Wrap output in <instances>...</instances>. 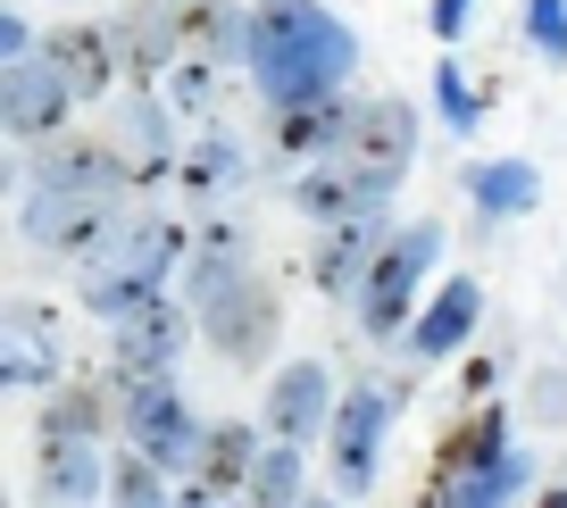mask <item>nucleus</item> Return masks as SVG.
<instances>
[{
	"mask_svg": "<svg viewBox=\"0 0 567 508\" xmlns=\"http://www.w3.org/2000/svg\"><path fill=\"white\" fill-rule=\"evenodd\" d=\"M167 283L151 276H125V267H84V283H75V300H84V317H101V325H125L134 309H151Z\"/></svg>",
	"mask_w": 567,
	"mask_h": 508,
	"instance_id": "obj_30",
	"label": "nucleus"
},
{
	"mask_svg": "<svg viewBox=\"0 0 567 508\" xmlns=\"http://www.w3.org/2000/svg\"><path fill=\"white\" fill-rule=\"evenodd\" d=\"M193 325L226 367H267L276 342H284V292L267 276H243L234 292H217L209 309H193Z\"/></svg>",
	"mask_w": 567,
	"mask_h": 508,
	"instance_id": "obj_6",
	"label": "nucleus"
},
{
	"mask_svg": "<svg viewBox=\"0 0 567 508\" xmlns=\"http://www.w3.org/2000/svg\"><path fill=\"white\" fill-rule=\"evenodd\" d=\"M409 392L384 384V375H359L342 384L334 401V425H326V475H334V500H368L384 484V442H392V417H401Z\"/></svg>",
	"mask_w": 567,
	"mask_h": 508,
	"instance_id": "obj_3",
	"label": "nucleus"
},
{
	"mask_svg": "<svg viewBox=\"0 0 567 508\" xmlns=\"http://www.w3.org/2000/svg\"><path fill=\"white\" fill-rule=\"evenodd\" d=\"M167 500H176V475H159L142 450L117 442V458H109V508H167Z\"/></svg>",
	"mask_w": 567,
	"mask_h": 508,
	"instance_id": "obj_32",
	"label": "nucleus"
},
{
	"mask_svg": "<svg viewBox=\"0 0 567 508\" xmlns=\"http://www.w3.org/2000/svg\"><path fill=\"white\" fill-rule=\"evenodd\" d=\"M417 142H425L417 101H401V92H359L342 158H351V167H375V176H409V167H417Z\"/></svg>",
	"mask_w": 567,
	"mask_h": 508,
	"instance_id": "obj_12",
	"label": "nucleus"
},
{
	"mask_svg": "<svg viewBox=\"0 0 567 508\" xmlns=\"http://www.w3.org/2000/svg\"><path fill=\"white\" fill-rule=\"evenodd\" d=\"M109 401H117V442H125V450H142L159 475H176V484L193 475L200 442H209V417L184 401L176 375H142V384H117Z\"/></svg>",
	"mask_w": 567,
	"mask_h": 508,
	"instance_id": "obj_4",
	"label": "nucleus"
},
{
	"mask_svg": "<svg viewBox=\"0 0 567 508\" xmlns=\"http://www.w3.org/2000/svg\"><path fill=\"white\" fill-rule=\"evenodd\" d=\"M384 242H392V217H351V226L309 234V283H318V300H351Z\"/></svg>",
	"mask_w": 567,
	"mask_h": 508,
	"instance_id": "obj_19",
	"label": "nucleus"
},
{
	"mask_svg": "<svg viewBox=\"0 0 567 508\" xmlns=\"http://www.w3.org/2000/svg\"><path fill=\"white\" fill-rule=\"evenodd\" d=\"M301 500H309V450H292V442H259L250 484H243V508H301Z\"/></svg>",
	"mask_w": 567,
	"mask_h": 508,
	"instance_id": "obj_28",
	"label": "nucleus"
},
{
	"mask_svg": "<svg viewBox=\"0 0 567 508\" xmlns=\"http://www.w3.org/2000/svg\"><path fill=\"white\" fill-rule=\"evenodd\" d=\"M526 491H543V458L517 442V450H501L493 467H476V475H460V484H434L417 508H517Z\"/></svg>",
	"mask_w": 567,
	"mask_h": 508,
	"instance_id": "obj_24",
	"label": "nucleus"
},
{
	"mask_svg": "<svg viewBox=\"0 0 567 508\" xmlns=\"http://www.w3.org/2000/svg\"><path fill=\"white\" fill-rule=\"evenodd\" d=\"M443 242H451V234H443V217H409V226H392V242L375 250V267L359 276V292H351V325L368 333L375 351L409 333L417 300L434 292V267H443Z\"/></svg>",
	"mask_w": 567,
	"mask_h": 508,
	"instance_id": "obj_2",
	"label": "nucleus"
},
{
	"mask_svg": "<svg viewBox=\"0 0 567 508\" xmlns=\"http://www.w3.org/2000/svg\"><path fill=\"white\" fill-rule=\"evenodd\" d=\"M409 176H375V167H351V158H318V167H292L284 200L309 217V226H351V217H392Z\"/></svg>",
	"mask_w": 567,
	"mask_h": 508,
	"instance_id": "obj_9",
	"label": "nucleus"
},
{
	"mask_svg": "<svg viewBox=\"0 0 567 508\" xmlns=\"http://www.w3.org/2000/svg\"><path fill=\"white\" fill-rule=\"evenodd\" d=\"M167 25H176V59L243 68L250 51V0H167Z\"/></svg>",
	"mask_w": 567,
	"mask_h": 508,
	"instance_id": "obj_20",
	"label": "nucleus"
},
{
	"mask_svg": "<svg viewBox=\"0 0 567 508\" xmlns=\"http://www.w3.org/2000/svg\"><path fill=\"white\" fill-rule=\"evenodd\" d=\"M18 193V151H0V200Z\"/></svg>",
	"mask_w": 567,
	"mask_h": 508,
	"instance_id": "obj_40",
	"label": "nucleus"
},
{
	"mask_svg": "<svg viewBox=\"0 0 567 508\" xmlns=\"http://www.w3.org/2000/svg\"><path fill=\"white\" fill-rule=\"evenodd\" d=\"M101 434H117V401H109L101 375L51 384V401H42V417H34V442H101Z\"/></svg>",
	"mask_w": 567,
	"mask_h": 508,
	"instance_id": "obj_26",
	"label": "nucleus"
},
{
	"mask_svg": "<svg viewBox=\"0 0 567 508\" xmlns=\"http://www.w3.org/2000/svg\"><path fill=\"white\" fill-rule=\"evenodd\" d=\"M460 193L476 209V226H509V217H534L543 209V167L534 158H467L460 167Z\"/></svg>",
	"mask_w": 567,
	"mask_h": 508,
	"instance_id": "obj_23",
	"label": "nucleus"
},
{
	"mask_svg": "<svg viewBox=\"0 0 567 508\" xmlns=\"http://www.w3.org/2000/svg\"><path fill=\"white\" fill-rule=\"evenodd\" d=\"M501 450H517V408H509V401H484V408H467V417L451 425L443 442H434L425 491H434V484H460V475H476V467H493Z\"/></svg>",
	"mask_w": 567,
	"mask_h": 508,
	"instance_id": "obj_22",
	"label": "nucleus"
},
{
	"mask_svg": "<svg viewBox=\"0 0 567 508\" xmlns=\"http://www.w3.org/2000/svg\"><path fill=\"white\" fill-rule=\"evenodd\" d=\"M200 342V325H193V309H184L176 292H159L151 309H134L125 325H109V367H101V384L117 392V384H142V375H176V359Z\"/></svg>",
	"mask_w": 567,
	"mask_h": 508,
	"instance_id": "obj_7",
	"label": "nucleus"
},
{
	"mask_svg": "<svg viewBox=\"0 0 567 508\" xmlns=\"http://www.w3.org/2000/svg\"><path fill=\"white\" fill-rule=\"evenodd\" d=\"M0 508H9V491H0Z\"/></svg>",
	"mask_w": 567,
	"mask_h": 508,
	"instance_id": "obj_41",
	"label": "nucleus"
},
{
	"mask_svg": "<svg viewBox=\"0 0 567 508\" xmlns=\"http://www.w3.org/2000/svg\"><path fill=\"white\" fill-rule=\"evenodd\" d=\"M25 51H34V25H25L18 9H0V68H18Z\"/></svg>",
	"mask_w": 567,
	"mask_h": 508,
	"instance_id": "obj_37",
	"label": "nucleus"
},
{
	"mask_svg": "<svg viewBox=\"0 0 567 508\" xmlns=\"http://www.w3.org/2000/svg\"><path fill=\"white\" fill-rule=\"evenodd\" d=\"M425 84H434V117H443V134H451V142H467V134L484 125V108H493V92H484L476 75L460 68V51L434 59V75H425Z\"/></svg>",
	"mask_w": 567,
	"mask_h": 508,
	"instance_id": "obj_29",
	"label": "nucleus"
},
{
	"mask_svg": "<svg viewBox=\"0 0 567 508\" xmlns=\"http://www.w3.org/2000/svg\"><path fill=\"white\" fill-rule=\"evenodd\" d=\"M25 193H75V200H125V151L109 134H51L25 151Z\"/></svg>",
	"mask_w": 567,
	"mask_h": 508,
	"instance_id": "obj_10",
	"label": "nucleus"
},
{
	"mask_svg": "<svg viewBox=\"0 0 567 508\" xmlns=\"http://www.w3.org/2000/svg\"><path fill=\"white\" fill-rule=\"evenodd\" d=\"M476 9H484V0H434V9H425V34L443 42V51H460V34L476 25Z\"/></svg>",
	"mask_w": 567,
	"mask_h": 508,
	"instance_id": "obj_34",
	"label": "nucleus"
},
{
	"mask_svg": "<svg viewBox=\"0 0 567 508\" xmlns=\"http://www.w3.org/2000/svg\"><path fill=\"white\" fill-rule=\"evenodd\" d=\"M334 367L326 359H284L259 392V434L267 442H292V450H326V425H334Z\"/></svg>",
	"mask_w": 567,
	"mask_h": 508,
	"instance_id": "obj_8",
	"label": "nucleus"
},
{
	"mask_svg": "<svg viewBox=\"0 0 567 508\" xmlns=\"http://www.w3.org/2000/svg\"><path fill=\"white\" fill-rule=\"evenodd\" d=\"M51 384H59V342L0 325V392H51Z\"/></svg>",
	"mask_w": 567,
	"mask_h": 508,
	"instance_id": "obj_31",
	"label": "nucleus"
},
{
	"mask_svg": "<svg viewBox=\"0 0 567 508\" xmlns=\"http://www.w3.org/2000/svg\"><path fill=\"white\" fill-rule=\"evenodd\" d=\"M68 117H75L68 84H59L34 51H25L18 68H0V134L9 142H51V134H68Z\"/></svg>",
	"mask_w": 567,
	"mask_h": 508,
	"instance_id": "obj_16",
	"label": "nucleus"
},
{
	"mask_svg": "<svg viewBox=\"0 0 567 508\" xmlns=\"http://www.w3.org/2000/svg\"><path fill=\"white\" fill-rule=\"evenodd\" d=\"M243 75L259 108H301L318 92H351L359 75V34L326 0H250V51Z\"/></svg>",
	"mask_w": 567,
	"mask_h": 508,
	"instance_id": "obj_1",
	"label": "nucleus"
},
{
	"mask_svg": "<svg viewBox=\"0 0 567 508\" xmlns=\"http://www.w3.org/2000/svg\"><path fill=\"white\" fill-rule=\"evenodd\" d=\"M167 508H217V500H209L200 484H176V500H167Z\"/></svg>",
	"mask_w": 567,
	"mask_h": 508,
	"instance_id": "obj_38",
	"label": "nucleus"
},
{
	"mask_svg": "<svg viewBox=\"0 0 567 508\" xmlns=\"http://www.w3.org/2000/svg\"><path fill=\"white\" fill-rule=\"evenodd\" d=\"M243 184H250V142L226 134V125H209V134H193V142L176 151V193H184V209H226Z\"/></svg>",
	"mask_w": 567,
	"mask_h": 508,
	"instance_id": "obj_18",
	"label": "nucleus"
},
{
	"mask_svg": "<svg viewBox=\"0 0 567 508\" xmlns=\"http://www.w3.org/2000/svg\"><path fill=\"white\" fill-rule=\"evenodd\" d=\"M243 276H259V250H250V226L243 217H193V250H184V267H176V283H184V309H209L217 292H234Z\"/></svg>",
	"mask_w": 567,
	"mask_h": 508,
	"instance_id": "obj_11",
	"label": "nucleus"
},
{
	"mask_svg": "<svg viewBox=\"0 0 567 508\" xmlns=\"http://www.w3.org/2000/svg\"><path fill=\"white\" fill-rule=\"evenodd\" d=\"M34 59L68 84V101L84 108V101H117V51H109V25L101 18H68V25H51V34L34 42Z\"/></svg>",
	"mask_w": 567,
	"mask_h": 508,
	"instance_id": "obj_14",
	"label": "nucleus"
},
{
	"mask_svg": "<svg viewBox=\"0 0 567 508\" xmlns=\"http://www.w3.org/2000/svg\"><path fill=\"white\" fill-rule=\"evenodd\" d=\"M109 450L101 442H34V508H101Z\"/></svg>",
	"mask_w": 567,
	"mask_h": 508,
	"instance_id": "obj_21",
	"label": "nucleus"
},
{
	"mask_svg": "<svg viewBox=\"0 0 567 508\" xmlns=\"http://www.w3.org/2000/svg\"><path fill=\"white\" fill-rule=\"evenodd\" d=\"M501 375H509V359H467V367H460V392H467V401H493V384H501Z\"/></svg>",
	"mask_w": 567,
	"mask_h": 508,
	"instance_id": "obj_36",
	"label": "nucleus"
},
{
	"mask_svg": "<svg viewBox=\"0 0 567 508\" xmlns=\"http://www.w3.org/2000/svg\"><path fill=\"white\" fill-rule=\"evenodd\" d=\"M476 325H484V283L476 276H451V283H434V292L417 300L401 351L417 359V367H443V359H460L467 342H476Z\"/></svg>",
	"mask_w": 567,
	"mask_h": 508,
	"instance_id": "obj_13",
	"label": "nucleus"
},
{
	"mask_svg": "<svg viewBox=\"0 0 567 508\" xmlns=\"http://www.w3.org/2000/svg\"><path fill=\"white\" fill-rule=\"evenodd\" d=\"M526 408H534L543 425H567V375H534V384H526Z\"/></svg>",
	"mask_w": 567,
	"mask_h": 508,
	"instance_id": "obj_35",
	"label": "nucleus"
},
{
	"mask_svg": "<svg viewBox=\"0 0 567 508\" xmlns=\"http://www.w3.org/2000/svg\"><path fill=\"white\" fill-rule=\"evenodd\" d=\"M18 234L51 259H75V267H101L125 234V200H75V193H25L18 209Z\"/></svg>",
	"mask_w": 567,
	"mask_h": 508,
	"instance_id": "obj_5",
	"label": "nucleus"
},
{
	"mask_svg": "<svg viewBox=\"0 0 567 508\" xmlns=\"http://www.w3.org/2000/svg\"><path fill=\"white\" fill-rule=\"evenodd\" d=\"M517 34H526V51H534V59L567 68V0H526V18H517Z\"/></svg>",
	"mask_w": 567,
	"mask_h": 508,
	"instance_id": "obj_33",
	"label": "nucleus"
},
{
	"mask_svg": "<svg viewBox=\"0 0 567 508\" xmlns=\"http://www.w3.org/2000/svg\"><path fill=\"white\" fill-rule=\"evenodd\" d=\"M159 101L176 108V125H200V134H209V125L226 117V101H234V68L176 59V68H167V84H159Z\"/></svg>",
	"mask_w": 567,
	"mask_h": 508,
	"instance_id": "obj_27",
	"label": "nucleus"
},
{
	"mask_svg": "<svg viewBox=\"0 0 567 508\" xmlns=\"http://www.w3.org/2000/svg\"><path fill=\"white\" fill-rule=\"evenodd\" d=\"M109 51H117V84H125V92L167 84V68H176V25H167V0H125L117 18H109Z\"/></svg>",
	"mask_w": 567,
	"mask_h": 508,
	"instance_id": "obj_17",
	"label": "nucleus"
},
{
	"mask_svg": "<svg viewBox=\"0 0 567 508\" xmlns=\"http://www.w3.org/2000/svg\"><path fill=\"white\" fill-rule=\"evenodd\" d=\"M234 508H243V500H234Z\"/></svg>",
	"mask_w": 567,
	"mask_h": 508,
	"instance_id": "obj_42",
	"label": "nucleus"
},
{
	"mask_svg": "<svg viewBox=\"0 0 567 508\" xmlns=\"http://www.w3.org/2000/svg\"><path fill=\"white\" fill-rule=\"evenodd\" d=\"M526 508H567V475H559V484H543V491H534Z\"/></svg>",
	"mask_w": 567,
	"mask_h": 508,
	"instance_id": "obj_39",
	"label": "nucleus"
},
{
	"mask_svg": "<svg viewBox=\"0 0 567 508\" xmlns=\"http://www.w3.org/2000/svg\"><path fill=\"white\" fill-rule=\"evenodd\" d=\"M259 442H267V434H259L250 417H217L184 484H200L217 508H234V500H243V484H250V458H259Z\"/></svg>",
	"mask_w": 567,
	"mask_h": 508,
	"instance_id": "obj_25",
	"label": "nucleus"
},
{
	"mask_svg": "<svg viewBox=\"0 0 567 508\" xmlns=\"http://www.w3.org/2000/svg\"><path fill=\"white\" fill-rule=\"evenodd\" d=\"M351 108H359V92H318V101H301V108H267V151H276L284 167L342 158V142H351Z\"/></svg>",
	"mask_w": 567,
	"mask_h": 508,
	"instance_id": "obj_15",
	"label": "nucleus"
}]
</instances>
